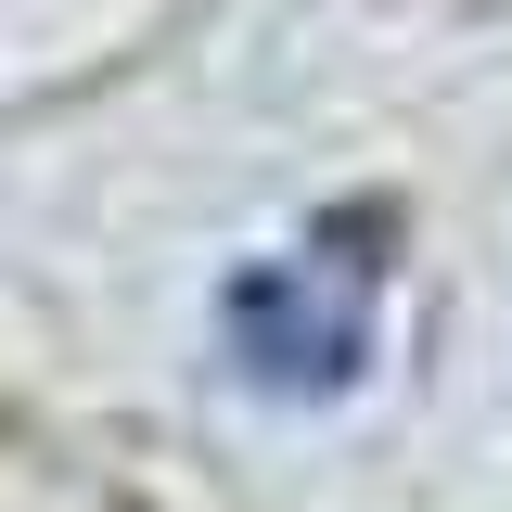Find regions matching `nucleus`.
<instances>
[{"instance_id": "f257e3e1", "label": "nucleus", "mask_w": 512, "mask_h": 512, "mask_svg": "<svg viewBox=\"0 0 512 512\" xmlns=\"http://www.w3.org/2000/svg\"><path fill=\"white\" fill-rule=\"evenodd\" d=\"M372 308H384V256H359V231L295 256H256L244 282L218 295V333H231V372L269 384V397H333L372 359Z\"/></svg>"}]
</instances>
